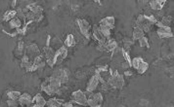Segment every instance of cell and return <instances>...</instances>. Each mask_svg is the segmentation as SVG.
<instances>
[{
	"label": "cell",
	"mask_w": 174,
	"mask_h": 107,
	"mask_svg": "<svg viewBox=\"0 0 174 107\" xmlns=\"http://www.w3.org/2000/svg\"><path fill=\"white\" fill-rule=\"evenodd\" d=\"M43 54L45 57V61H50V59H53V61H54L55 51L51 49L50 47H45V48L43 49Z\"/></svg>",
	"instance_id": "obj_21"
},
{
	"label": "cell",
	"mask_w": 174,
	"mask_h": 107,
	"mask_svg": "<svg viewBox=\"0 0 174 107\" xmlns=\"http://www.w3.org/2000/svg\"><path fill=\"white\" fill-rule=\"evenodd\" d=\"M121 67H122L123 69L127 70V69H130V68H131V65H130V63H128L127 62L124 61V62L121 63Z\"/></svg>",
	"instance_id": "obj_36"
},
{
	"label": "cell",
	"mask_w": 174,
	"mask_h": 107,
	"mask_svg": "<svg viewBox=\"0 0 174 107\" xmlns=\"http://www.w3.org/2000/svg\"><path fill=\"white\" fill-rule=\"evenodd\" d=\"M110 71V78L108 79V84L110 87H112L115 89H122L123 86L125 84L124 81V77L122 75H120L117 72V70H112L111 68H109Z\"/></svg>",
	"instance_id": "obj_1"
},
{
	"label": "cell",
	"mask_w": 174,
	"mask_h": 107,
	"mask_svg": "<svg viewBox=\"0 0 174 107\" xmlns=\"http://www.w3.org/2000/svg\"><path fill=\"white\" fill-rule=\"evenodd\" d=\"M64 103V99L60 98H50L48 101H46V105L44 107H60Z\"/></svg>",
	"instance_id": "obj_19"
},
{
	"label": "cell",
	"mask_w": 174,
	"mask_h": 107,
	"mask_svg": "<svg viewBox=\"0 0 174 107\" xmlns=\"http://www.w3.org/2000/svg\"><path fill=\"white\" fill-rule=\"evenodd\" d=\"M97 50H98V51H101V52L106 51V46H105V44H99V45L97 46Z\"/></svg>",
	"instance_id": "obj_37"
},
{
	"label": "cell",
	"mask_w": 174,
	"mask_h": 107,
	"mask_svg": "<svg viewBox=\"0 0 174 107\" xmlns=\"http://www.w3.org/2000/svg\"><path fill=\"white\" fill-rule=\"evenodd\" d=\"M7 105H8V107H18L20 104H19V101H18V100L8 99V100H7Z\"/></svg>",
	"instance_id": "obj_33"
},
{
	"label": "cell",
	"mask_w": 174,
	"mask_h": 107,
	"mask_svg": "<svg viewBox=\"0 0 174 107\" xmlns=\"http://www.w3.org/2000/svg\"><path fill=\"white\" fill-rule=\"evenodd\" d=\"M103 96L101 92H92L87 96V106L88 107H101L103 104Z\"/></svg>",
	"instance_id": "obj_3"
},
{
	"label": "cell",
	"mask_w": 174,
	"mask_h": 107,
	"mask_svg": "<svg viewBox=\"0 0 174 107\" xmlns=\"http://www.w3.org/2000/svg\"><path fill=\"white\" fill-rule=\"evenodd\" d=\"M25 47L24 41H19L16 49H15V52H14L16 58H22L25 55Z\"/></svg>",
	"instance_id": "obj_16"
},
{
	"label": "cell",
	"mask_w": 174,
	"mask_h": 107,
	"mask_svg": "<svg viewBox=\"0 0 174 107\" xmlns=\"http://www.w3.org/2000/svg\"><path fill=\"white\" fill-rule=\"evenodd\" d=\"M124 76H127V77L133 76V72H132L130 69H127V70H125V72H124Z\"/></svg>",
	"instance_id": "obj_39"
},
{
	"label": "cell",
	"mask_w": 174,
	"mask_h": 107,
	"mask_svg": "<svg viewBox=\"0 0 174 107\" xmlns=\"http://www.w3.org/2000/svg\"><path fill=\"white\" fill-rule=\"evenodd\" d=\"M71 102H75L77 105H82V106H87V96L85 92L82 91H76L71 93Z\"/></svg>",
	"instance_id": "obj_5"
},
{
	"label": "cell",
	"mask_w": 174,
	"mask_h": 107,
	"mask_svg": "<svg viewBox=\"0 0 174 107\" xmlns=\"http://www.w3.org/2000/svg\"><path fill=\"white\" fill-rule=\"evenodd\" d=\"M8 25H9V28L12 29V30H15V29H19V28H21L22 26L24 25L23 22L19 18H14L13 19H11L10 22H8Z\"/></svg>",
	"instance_id": "obj_17"
},
{
	"label": "cell",
	"mask_w": 174,
	"mask_h": 107,
	"mask_svg": "<svg viewBox=\"0 0 174 107\" xmlns=\"http://www.w3.org/2000/svg\"><path fill=\"white\" fill-rule=\"evenodd\" d=\"M19 104L22 106H30L32 104V97L31 96H30L29 93H22L21 96L18 99Z\"/></svg>",
	"instance_id": "obj_13"
},
{
	"label": "cell",
	"mask_w": 174,
	"mask_h": 107,
	"mask_svg": "<svg viewBox=\"0 0 174 107\" xmlns=\"http://www.w3.org/2000/svg\"><path fill=\"white\" fill-rule=\"evenodd\" d=\"M146 18H147V19H148L149 23H150L151 24H156L158 23V19H157V18H156L155 16H153V15L146 16Z\"/></svg>",
	"instance_id": "obj_34"
},
{
	"label": "cell",
	"mask_w": 174,
	"mask_h": 107,
	"mask_svg": "<svg viewBox=\"0 0 174 107\" xmlns=\"http://www.w3.org/2000/svg\"><path fill=\"white\" fill-rule=\"evenodd\" d=\"M68 56V50L65 46H63L62 48H60L55 52V56H54V63L57 64L59 62H63L64 59Z\"/></svg>",
	"instance_id": "obj_9"
},
{
	"label": "cell",
	"mask_w": 174,
	"mask_h": 107,
	"mask_svg": "<svg viewBox=\"0 0 174 107\" xmlns=\"http://www.w3.org/2000/svg\"><path fill=\"white\" fill-rule=\"evenodd\" d=\"M76 23L79 28V32L81 33V35L86 39H89L92 35V28L90 26L89 23L83 19H78Z\"/></svg>",
	"instance_id": "obj_2"
},
{
	"label": "cell",
	"mask_w": 174,
	"mask_h": 107,
	"mask_svg": "<svg viewBox=\"0 0 174 107\" xmlns=\"http://www.w3.org/2000/svg\"><path fill=\"white\" fill-rule=\"evenodd\" d=\"M132 36H133V40H140L142 37L145 36V33L140 28L135 26V28H133V35Z\"/></svg>",
	"instance_id": "obj_24"
},
{
	"label": "cell",
	"mask_w": 174,
	"mask_h": 107,
	"mask_svg": "<svg viewBox=\"0 0 174 107\" xmlns=\"http://www.w3.org/2000/svg\"><path fill=\"white\" fill-rule=\"evenodd\" d=\"M17 4V1H15V0H14V1H12V10H15V8H16V5Z\"/></svg>",
	"instance_id": "obj_41"
},
{
	"label": "cell",
	"mask_w": 174,
	"mask_h": 107,
	"mask_svg": "<svg viewBox=\"0 0 174 107\" xmlns=\"http://www.w3.org/2000/svg\"><path fill=\"white\" fill-rule=\"evenodd\" d=\"M118 107H126V106H125V105H119Z\"/></svg>",
	"instance_id": "obj_43"
},
{
	"label": "cell",
	"mask_w": 174,
	"mask_h": 107,
	"mask_svg": "<svg viewBox=\"0 0 174 107\" xmlns=\"http://www.w3.org/2000/svg\"><path fill=\"white\" fill-rule=\"evenodd\" d=\"M165 3L166 1H164V0H152V1H150V6L153 10L159 12L163 10Z\"/></svg>",
	"instance_id": "obj_15"
},
{
	"label": "cell",
	"mask_w": 174,
	"mask_h": 107,
	"mask_svg": "<svg viewBox=\"0 0 174 107\" xmlns=\"http://www.w3.org/2000/svg\"><path fill=\"white\" fill-rule=\"evenodd\" d=\"M105 46H106L107 52H112L117 47V43L115 39H109L108 41H107V43L105 44Z\"/></svg>",
	"instance_id": "obj_23"
},
{
	"label": "cell",
	"mask_w": 174,
	"mask_h": 107,
	"mask_svg": "<svg viewBox=\"0 0 174 107\" xmlns=\"http://www.w3.org/2000/svg\"><path fill=\"white\" fill-rule=\"evenodd\" d=\"M144 61V59L141 57H136L133 59H131V67H133L134 69L137 70V68L139 67V65L141 64V62Z\"/></svg>",
	"instance_id": "obj_28"
},
{
	"label": "cell",
	"mask_w": 174,
	"mask_h": 107,
	"mask_svg": "<svg viewBox=\"0 0 174 107\" xmlns=\"http://www.w3.org/2000/svg\"><path fill=\"white\" fill-rule=\"evenodd\" d=\"M98 28H99L100 31L102 32V34L105 36V38L107 40L111 39V30L110 29H108L107 28H104V26H99V25H98Z\"/></svg>",
	"instance_id": "obj_31"
},
{
	"label": "cell",
	"mask_w": 174,
	"mask_h": 107,
	"mask_svg": "<svg viewBox=\"0 0 174 107\" xmlns=\"http://www.w3.org/2000/svg\"><path fill=\"white\" fill-rule=\"evenodd\" d=\"M32 104H36L39 107H44L46 105V100L41 95H36L34 97H32Z\"/></svg>",
	"instance_id": "obj_22"
},
{
	"label": "cell",
	"mask_w": 174,
	"mask_h": 107,
	"mask_svg": "<svg viewBox=\"0 0 174 107\" xmlns=\"http://www.w3.org/2000/svg\"><path fill=\"white\" fill-rule=\"evenodd\" d=\"M78 8H79V5H78V4H76V3H73V4H72V6H71V9H72L73 11H76Z\"/></svg>",
	"instance_id": "obj_40"
},
{
	"label": "cell",
	"mask_w": 174,
	"mask_h": 107,
	"mask_svg": "<svg viewBox=\"0 0 174 107\" xmlns=\"http://www.w3.org/2000/svg\"><path fill=\"white\" fill-rule=\"evenodd\" d=\"M138 41H139V45H140V47H146V48H150L149 40H148V38H147L146 36L142 37L140 40H138Z\"/></svg>",
	"instance_id": "obj_32"
},
{
	"label": "cell",
	"mask_w": 174,
	"mask_h": 107,
	"mask_svg": "<svg viewBox=\"0 0 174 107\" xmlns=\"http://www.w3.org/2000/svg\"><path fill=\"white\" fill-rule=\"evenodd\" d=\"M158 29H157V34L159 38H172L173 37V32L171 28H166V26H163L160 22H158L157 24Z\"/></svg>",
	"instance_id": "obj_6"
},
{
	"label": "cell",
	"mask_w": 174,
	"mask_h": 107,
	"mask_svg": "<svg viewBox=\"0 0 174 107\" xmlns=\"http://www.w3.org/2000/svg\"><path fill=\"white\" fill-rule=\"evenodd\" d=\"M149 68V63L148 62H142L141 64L139 65V67L137 68V72H138V74H144V73L148 70Z\"/></svg>",
	"instance_id": "obj_29"
},
{
	"label": "cell",
	"mask_w": 174,
	"mask_h": 107,
	"mask_svg": "<svg viewBox=\"0 0 174 107\" xmlns=\"http://www.w3.org/2000/svg\"><path fill=\"white\" fill-rule=\"evenodd\" d=\"M48 82H49V88L51 90L52 95H56L57 92L59 91V89L62 87L61 82L59 81V80L53 76L48 77Z\"/></svg>",
	"instance_id": "obj_10"
},
{
	"label": "cell",
	"mask_w": 174,
	"mask_h": 107,
	"mask_svg": "<svg viewBox=\"0 0 174 107\" xmlns=\"http://www.w3.org/2000/svg\"><path fill=\"white\" fill-rule=\"evenodd\" d=\"M52 76L57 78L61 82V84L64 85L69 81V78L71 76V71L68 68H58L54 70Z\"/></svg>",
	"instance_id": "obj_4"
},
{
	"label": "cell",
	"mask_w": 174,
	"mask_h": 107,
	"mask_svg": "<svg viewBox=\"0 0 174 107\" xmlns=\"http://www.w3.org/2000/svg\"><path fill=\"white\" fill-rule=\"evenodd\" d=\"M25 55H26L29 57V58L32 62L33 59H34L36 57L40 56V51H39V48L37 47L36 44L32 43V44H30L28 47H25Z\"/></svg>",
	"instance_id": "obj_8"
},
{
	"label": "cell",
	"mask_w": 174,
	"mask_h": 107,
	"mask_svg": "<svg viewBox=\"0 0 174 107\" xmlns=\"http://www.w3.org/2000/svg\"><path fill=\"white\" fill-rule=\"evenodd\" d=\"M115 24H116V19L113 17H106L103 19H101V22L99 23V26H104L107 28L108 29H113L115 28Z\"/></svg>",
	"instance_id": "obj_12"
},
{
	"label": "cell",
	"mask_w": 174,
	"mask_h": 107,
	"mask_svg": "<svg viewBox=\"0 0 174 107\" xmlns=\"http://www.w3.org/2000/svg\"><path fill=\"white\" fill-rule=\"evenodd\" d=\"M16 16H17V11L11 9V10H8V11H6L4 13L3 17H2V19L4 22H10L11 19L16 18Z\"/></svg>",
	"instance_id": "obj_20"
},
{
	"label": "cell",
	"mask_w": 174,
	"mask_h": 107,
	"mask_svg": "<svg viewBox=\"0 0 174 107\" xmlns=\"http://www.w3.org/2000/svg\"><path fill=\"white\" fill-rule=\"evenodd\" d=\"M64 44H65L66 47H75V46L76 45V41L75 36H73L72 34H69L68 36H66Z\"/></svg>",
	"instance_id": "obj_25"
},
{
	"label": "cell",
	"mask_w": 174,
	"mask_h": 107,
	"mask_svg": "<svg viewBox=\"0 0 174 107\" xmlns=\"http://www.w3.org/2000/svg\"><path fill=\"white\" fill-rule=\"evenodd\" d=\"M41 90L47 93L48 96H53L52 92H51V90L49 88V82H48V78L45 79V81L41 84Z\"/></svg>",
	"instance_id": "obj_30"
},
{
	"label": "cell",
	"mask_w": 174,
	"mask_h": 107,
	"mask_svg": "<svg viewBox=\"0 0 174 107\" xmlns=\"http://www.w3.org/2000/svg\"><path fill=\"white\" fill-rule=\"evenodd\" d=\"M139 104L141 105V107H149V105H150V102H149V100H148V99L142 98V99H140V101H139Z\"/></svg>",
	"instance_id": "obj_35"
},
{
	"label": "cell",
	"mask_w": 174,
	"mask_h": 107,
	"mask_svg": "<svg viewBox=\"0 0 174 107\" xmlns=\"http://www.w3.org/2000/svg\"><path fill=\"white\" fill-rule=\"evenodd\" d=\"M99 79H100V73L95 70V73H94V75H93L90 80H89V82L88 84H87V87H86V92H88V93H92L93 92H94L96 89H97V87L99 85Z\"/></svg>",
	"instance_id": "obj_7"
},
{
	"label": "cell",
	"mask_w": 174,
	"mask_h": 107,
	"mask_svg": "<svg viewBox=\"0 0 174 107\" xmlns=\"http://www.w3.org/2000/svg\"><path fill=\"white\" fill-rule=\"evenodd\" d=\"M22 93L18 92V91H10L7 92V96H8V99H12V100H18L19 97L21 96Z\"/></svg>",
	"instance_id": "obj_27"
},
{
	"label": "cell",
	"mask_w": 174,
	"mask_h": 107,
	"mask_svg": "<svg viewBox=\"0 0 174 107\" xmlns=\"http://www.w3.org/2000/svg\"><path fill=\"white\" fill-rule=\"evenodd\" d=\"M49 47L56 52L57 50H59L60 48H62V47H63V42L61 41V39H60L59 37H56V36L55 37H52Z\"/></svg>",
	"instance_id": "obj_18"
},
{
	"label": "cell",
	"mask_w": 174,
	"mask_h": 107,
	"mask_svg": "<svg viewBox=\"0 0 174 107\" xmlns=\"http://www.w3.org/2000/svg\"><path fill=\"white\" fill-rule=\"evenodd\" d=\"M62 105H63V107H75V106H73V104H72V102H71V101L64 102Z\"/></svg>",
	"instance_id": "obj_38"
},
{
	"label": "cell",
	"mask_w": 174,
	"mask_h": 107,
	"mask_svg": "<svg viewBox=\"0 0 174 107\" xmlns=\"http://www.w3.org/2000/svg\"><path fill=\"white\" fill-rule=\"evenodd\" d=\"M160 24H162L163 26H166V28H170V25L172 24V17L171 16H163L162 18Z\"/></svg>",
	"instance_id": "obj_26"
},
{
	"label": "cell",
	"mask_w": 174,
	"mask_h": 107,
	"mask_svg": "<svg viewBox=\"0 0 174 107\" xmlns=\"http://www.w3.org/2000/svg\"><path fill=\"white\" fill-rule=\"evenodd\" d=\"M25 8L28 9L30 13H32L33 15H35V16L42 15L43 9H42L41 6L36 4V3H32V4H30V5H26Z\"/></svg>",
	"instance_id": "obj_14"
},
{
	"label": "cell",
	"mask_w": 174,
	"mask_h": 107,
	"mask_svg": "<svg viewBox=\"0 0 174 107\" xmlns=\"http://www.w3.org/2000/svg\"><path fill=\"white\" fill-rule=\"evenodd\" d=\"M30 107H39V106H37L36 104H31V105H30Z\"/></svg>",
	"instance_id": "obj_42"
},
{
	"label": "cell",
	"mask_w": 174,
	"mask_h": 107,
	"mask_svg": "<svg viewBox=\"0 0 174 107\" xmlns=\"http://www.w3.org/2000/svg\"><path fill=\"white\" fill-rule=\"evenodd\" d=\"M92 36L94 37V39L97 40L99 44H106L107 41H108V40L105 38V36L102 34V32L100 31L98 25L92 26Z\"/></svg>",
	"instance_id": "obj_11"
}]
</instances>
